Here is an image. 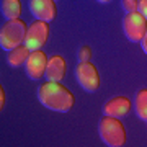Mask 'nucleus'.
I'll return each mask as SVG.
<instances>
[{
	"instance_id": "nucleus-5",
	"label": "nucleus",
	"mask_w": 147,
	"mask_h": 147,
	"mask_svg": "<svg viewBox=\"0 0 147 147\" xmlns=\"http://www.w3.org/2000/svg\"><path fill=\"white\" fill-rule=\"evenodd\" d=\"M123 31L131 42H141L147 33V20L139 13H127L123 18Z\"/></svg>"
},
{
	"instance_id": "nucleus-11",
	"label": "nucleus",
	"mask_w": 147,
	"mask_h": 147,
	"mask_svg": "<svg viewBox=\"0 0 147 147\" xmlns=\"http://www.w3.org/2000/svg\"><path fill=\"white\" fill-rule=\"evenodd\" d=\"M30 54H31V51H30L25 44H21V46H18L16 49H13V51L8 53V56H7V64L13 69L21 67V65L26 64Z\"/></svg>"
},
{
	"instance_id": "nucleus-1",
	"label": "nucleus",
	"mask_w": 147,
	"mask_h": 147,
	"mask_svg": "<svg viewBox=\"0 0 147 147\" xmlns=\"http://www.w3.org/2000/svg\"><path fill=\"white\" fill-rule=\"evenodd\" d=\"M38 100L47 110L57 113H69L75 105L74 93L57 82H44L38 88Z\"/></svg>"
},
{
	"instance_id": "nucleus-17",
	"label": "nucleus",
	"mask_w": 147,
	"mask_h": 147,
	"mask_svg": "<svg viewBox=\"0 0 147 147\" xmlns=\"http://www.w3.org/2000/svg\"><path fill=\"white\" fill-rule=\"evenodd\" d=\"M3 106H5V90L3 87H0V108L3 110Z\"/></svg>"
},
{
	"instance_id": "nucleus-2",
	"label": "nucleus",
	"mask_w": 147,
	"mask_h": 147,
	"mask_svg": "<svg viewBox=\"0 0 147 147\" xmlns=\"http://www.w3.org/2000/svg\"><path fill=\"white\" fill-rule=\"evenodd\" d=\"M98 134L108 147H124L126 144V129L118 118L103 116L98 123Z\"/></svg>"
},
{
	"instance_id": "nucleus-8",
	"label": "nucleus",
	"mask_w": 147,
	"mask_h": 147,
	"mask_svg": "<svg viewBox=\"0 0 147 147\" xmlns=\"http://www.w3.org/2000/svg\"><path fill=\"white\" fill-rule=\"evenodd\" d=\"M30 11L38 21L51 23L57 16V7L54 0H30Z\"/></svg>"
},
{
	"instance_id": "nucleus-13",
	"label": "nucleus",
	"mask_w": 147,
	"mask_h": 147,
	"mask_svg": "<svg viewBox=\"0 0 147 147\" xmlns=\"http://www.w3.org/2000/svg\"><path fill=\"white\" fill-rule=\"evenodd\" d=\"M134 111L139 119L147 123V88H141L134 98Z\"/></svg>"
},
{
	"instance_id": "nucleus-16",
	"label": "nucleus",
	"mask_w": 147,
	"mask_h": 147,
	"mask_svg": "<svg viewBox=\"0 0 147 147\" xmlns=\"http://www.w3.org/2000/svg\"><path fill=\"white\" fill-rule=\"evenodd\" d=\"M137 11H139V13H141V15L147 20V0H139V7H137Z\"/></svg>"
},
{
	"instance_id": "nucleus-9",
	"label": "nucleus",
	"mask_w": 147,
	"mask_h": 147,
	"mask_svg": "<svg viewBox=\"0 0 147 147\" xmlns=\"http://www.w3.org/2000/svg\"><path fill=\"white\" fill-rule=\"evenodd\" d=\"M131 100L127 96H115L103 105V113H105V116H111V118L119 119V118H124L131 111Z\"/></svg>"
},
{
	"instance_id": "nucleus-15",
	"label": "nucleus",
	"mask_w": 147,
	"mask_h": 147,
	"mask_svg": "<svg viewBox=\"0 0 147 147\" xmlns=\"http://www.w3.org/2000/svg\"><path fill=\"white\" fill-rule=\"evenodd\" d=\"M121 7H123V10L127 11V13H134V11H137L139 0H123V2H121Z\"/></svg>"
},
{
	"instance_id": "nucleus-10",
	"label": "nucleus",
	"mask_w": 147,
	"mask_h": 147,
	"mask_svg": "<svg viewBox=\"0 0 147 147\" xmlns=\"http://www.w3.org/2000/svg\"><path fill=\"white\" fill-rule=\"evenodd\" d=\"M65 70H67V65H65V61H64L62 56H53V57H49L44 77H46L47 82L61 84L64 80V77H65Z\"/></svg>"
},
{
	"instance_id": "nucleus-3",
	"label": "nucleus",
	"mask_w": 147,
	"mask_h": 147,
	"mask_svg": "<svg viewBox=\"0 0 147 147\" xmlns=\"http://www.w3.org/2000/svg\"><path fill=\"white\" fill-rule=\"evenodd\" d=\"M26 33H28V25L21 18L7 21L0 30V46H2V49L10 53L18 46H21L25 42Z\"/></svg>"
},
{
	"instance_id": "nucleus-12",
	"label": "nucleus",
	"mask_w": 147,
	"mask_h": 147,
	"mask_svg": "<svg viewBox=\"0 0 147 147\" xmlns=\"http://www.w3.org/2000/svg\"><path fill=\"white\" fill-rule=\"evenodd\" d=\"M2 15L7 21L20 20L21 2L20 0H3L2 2Z\"/></svg>"
},
{
	"instance_id": "nucleus-14",
	"label": "nucleus",
	"mask_w": 147,
	"mask_h": 147,
	"mask_svg": "<svg viewBox=\"0 0 147 147\" xmlns=\"http://www.w3.org/2000/svg\"><path fill=\"white\" fill-rule=\"evenodd\" d=\"M77 59H79V62H90V59H92V49H90V46L80 47L79 53H77Z\"/></svg>"
},
{
	"instance_id": "nucleus-4",
	"label": "nucleus",
	"mask_w": 147,
	"mask_h": 147,
	"mask_svg": "<svg viewBox=\"0 0 147 147\" xmlns=\"http://www.w3.org/2000/svg\"><path fill=\"white\" fill-rule=\"evenodd\" d=\"M75 79L85 92L93 93L100 88V74L92 62H79L75 67Z\"/></svg>"
},
{
	"instance_id": "nucleus-7",
	"label": "nucleus",
	"mask_w": 147,
	"mask_h": 147,
	"mask_svg": "<svg viewBox=\"0 0 147 147\" xmlns=\"http://www.w3.org/2000/svg\"><path fill=\"white\" fill-rule=\"evenodd\" d=\"M47 62H49V57L44 51H34L30 54L25 64V72L31 80H41L46 75Z\"/></svg>"
},
{
	"instance_id": "nucleus-6",
	"label": "nucleus",
	"mask_w": 147,
	"mask_h": 147,
	"mask_svg": "<svg viewBox=\"0 0 147 147\" xmlns=\"http://www.w3.org/2000/svg\"><path fill=\"white\" fill-rule=\"evenodd\" d=\"M49 23H44V21H33L31 25L28 26V33L26 38H25V46L34 53V51H41V47L44 46L49 39Z\"/></svg>"
},
{
	"instance_id": "nucleus-18",
	"label": "nucleus",
	"mask_w": 147,
	"mask_h": 147,
	"mask_svg": "<svg viewBox=\"0 0 147 147\" xmlns=\"http://www.w3.org/2000/svg\"><path fill=\"white\" fill-rule=\"evenodd\" d=\"M141 46H142V51L147 54V33H146V36H144V39L141 41Z\"/></svg>"
}]
</instances>
